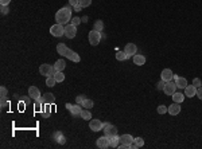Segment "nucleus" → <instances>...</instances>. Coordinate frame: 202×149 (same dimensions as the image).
Listing matches in <instances>:
<instances>
[{
	"label": "nucleus",
	"mask_w": 202,
	"mask_h": 149,
	"mask_svg": "<svg viewBox=\"0 0 202 149\" xmlns=\"http://www.w3.org/2000/svg\"><path fill=\"white\" fill-rule=\"evenodd\" d=\"M197 95H198V98H199V99H202V86L197 89Z\"/></svg>",
	"instance_id": "nucleus-42"
},
{
	"label": "nucleus",
	"mask_w": 202,
	"mask_h": 149,
	"mask_svg": "<svg viewBox=\"0 0 202 149\" xmlns=\"http://www.w3.org/2000/svg\"><path fill=\"white\" fill-rule=\"evenodd\" d=\"M97 146L101 149L108 148V146H109V138H108L105 134L102 137H100V138H97Z\"/></svg>",
	"instance_id": "nucleus-16"
},
{
	"label": "nucleus",
	"mask_w": 202,
	"mask_h": 149,
	"mask_svg": "<svg viewBox=\"0 0 202 149\" xmlns=\"http://www.w3.org/2000/svg\"><path fill=\"white\" fill-rule=\"evenodd\" d=\"M55 83H57V81H55V78H54L53 75H50V77H47V78H46V85H47L49 87H53Z\"/></svg>",
	"instance_id": "nucleus-31"
},
{
	"label": "nucleus",
	"mask_w": 202,
	"mask_h": 149,
	"mask_svg": "<svg viewBox=\"0 0 202 149\" xmlns=\"http://www.w3.org/2000/svg\"><path fill=\"white\" fill-rule=\"evenodd\" d=\"M29 94H30V98H32V99L41 98V92H39V89L37 87V86H30Z\"/></svg>",
	"instance_id": "nucleus-15"
},
{
	"label": "nucleus",
	"mask_w": 202,
	"mask_h": 149,
	"mask_svg": "<svg viewBox=\"0 0 202 149\" xmlns=\"http://www.w3.org/2000/svg\"><path fill=\"white\" fill-rule=\"evenodd\" d=\"M51 71H53V67H51V65L43 63V65H41V67H39V73H41V75L50 77L51 75Z\"/></svg>",
	"instance_id": "nucleus-11"
},
{
	"label": "nucleus",
	"mask_w": 202,
	"mask_h": 149,
	"mask_svg": "<svg viewBox=\"0 0 202 149\" xmlns=\"http://www.w3.org/2000/svg\"><path fill=\"white\" fill-rule=\"evenodd\" d=\"M76 35H77V26L72 24V23L65 26V36H66V38L73 39Z\"/></svg>",
	"instance_id": "nucleus-4"
},
{
	"label": "nucleus",
	"mask_w": 202,
	"mask_h": 149,
	"mask_svg": "<svg viewBox=\"0 0 202 149\" xmlns=\"http://www.w3.org/2000/svg\"><path fill=\"white\" fill-rule=\"evenodd\" d=\"M109 138V146L112 148H117L119 146V143H120V136H112V137H108Z\"/></svg>",
	"instance_id": "nucleus-19"
},
{
	"label": "nucleus",
	"mask_w": 202,
	"mask_h": 149,
	"mask_svg": "<svg viewBox=\"0 0 202 149\" xmlns=\"http://www.w3.org/2000/svg\"><path fill=\"white\" fill-rule=\"evenodd\" d=\"M65 67H66V63H65L62 59H58L57 62H55V65H54V69L57 70V71H63Z\"/></svg>",
	"instance_id": "nucleus-24"
},
{
	"label": "nucleus",
	"mask_w": 202,
	"mask_h": 149,
	"mask_svg": "<svg viewBox=\"0 0 202 149\" xmlns=\"http://www.w3.org/2000/svg\"><path fill=\"white\" fill-rule=\"evenodd\" d=\"M175 85H177V87L178 89H185V87H186L187 85H189V83H187V79L186 78H178L177 81H175Z\"/></svg>",
	"instance_id": "nucleus-22"
},
{
	"label": "nucleus",
	"mask_w": 202,
	"mask_h": 149,
	"mask_svg": "<svg viewBox=\"0 0 202 149\" xmlns=\"http://www.w3.org/2000/svg\"><path fill=\"white\" fill-rule=\"evenodd\" d=\"M193 85L196 86L197 89H198V87H201V86H202L201 79H199V78H194V79H193Z\"/></svg>",
	"instance_id": "nucleus-34"
},
{
	"label": "nucleus",
	"mask_w": 202,
	"mask_h": 149,
	"mask_svg": "<svg viewBox=\"0 0 202 149\" xmlns=\"http://www.w3.org/2000/svg\"><path fill=\"white\" fill-rule=\"evenodd\" d=\"M160 77H162V81H164V82H170V81H173L174 73L171 71L170 69H164L163 71H162Z\"/></svg>",
	"instance_id": "nucleus-12"
},
{
	"label": "nucleus",
	"mask_w": 202,
	"mask_h": 149,
	"mask_svg": "<svg viewBox=\"0 0 202 149\" xmlns=\"http://www.w3.org/2000/svg\"><path fill=\"white\" fill-rule=\"evenodd\" d=\"M0 94H1V97H7V89L4 87V86L0 87Z\"/></svg>",
	"instance_id": "nucleus-40"
},
{
	"label": "nucleus",
	"mask_w": 202,
	"mask_h": 149,
	"mask_svg": "<svg viewBox=\"0 0 202 149\" xmlns=\"http://www.w3.org/2000/svg\"><path fill=\"white\" fill-rule=\"evenodd\" d=\"M50 34L53 36H55V38H59V36L65 35V27H63V24H59V23L53 24L50 27Z\"/></svg>",
	"instance_id": "nucleus-2"
},
{
	"label": "nucleus",
	"mask_w": 202,
	"mask_h": 149,
	"mask_svg": "<svg viewBox=\"0 0 202 149\" xmlns=\"http://www.w3.org/2000/svg\"><path fill=\"white\" fill-rule=\"evenodd\" d=\"M92 4V0H80V6L82 7V8H86V7H89Z\"/></svg>",
	"instance_id": "nucleus-33"
},
{
	"label": "nucleus",
	"mask_w": 202,
	"mask_h": 149,
	"mask_svg": "<svg viewBox=\"0 0 202 149\" xmlns=\"http://www.w3.org/2000/svg\"><path fill=\"white\" fill-rule=\"evenodd\" d=\"M194 95H197V87L194 85H187L186 87H185V97H194Z\"/></svg>",
	"instance_id": "nucleus-13"
},
{
	"label": "nucleus",
	"mask_w": 202,
	"mask_h": 149,
	"mask_svg": "<svg viewBox=\"0 0 202 149\" xmlns=\"http://www.w3.org/2000/svg\"><path fill=\"white\" fill-rule=\"evenodd\" d=\"M84 95H78V97H77L76 98V104H80V105H82V102H84Z\"/></svg>",
	"instance_id": "nucleus-39"
},
{
	"label": "nucleus",
	"mask_w": 202,
	"mask_h": 149,
	"mask_svg": "<svg viewBox=\"0 0 202 149\" xmlns=\"http://www.w3.org/2000/svg\"><path fill=\"white\" fill-rule=\"evenodd\" d=\"M57 141H58V144H65V143H66V140H65V136L62 134V136H61L57 140Z\"/></svg>",
	"instance_id": "nucleus-41"
},
{
	"label": "nucleus",
	"mask_w": 202,
	"mask_h": 149,
	"mask_svg": "<svg viewBox=\"0 0 202 149\" xmlns=\"http://www.w3.org/2000/svg\"><path fill=\"white\" fill-rule=\"evenodd\" d=\"M156 110H158L159 114H166V113H168V108L167 106H164V105H159Z\"/></svg>",
	"instance_id": "nucleus-32"
},
{
	"label": "nucleus",
	"mask_w": 202,
	"mask_h": 149,
	"mask_svg": "<svg viewBox=\"0 0 202 149\" xmlns=\"http://www.w3.org/2000/svg\"><path fill=\"white\" fill-rule=\"evenodd\" d=\"M133 137L131 136V134H123V136H120V143L121 144H132L133 143Z\"/></svg>",
	"instance_id": "nucleus-21"
},
{
	"label": "nucleus",
	"mask_w": 202,
	"mask_h": 149,
	"mask_svg": "<svg viewBox=\"0 0 202 149\" xmlns=\"http://www.w3.org/2000/svg\"><path fill=\"white\" fill-rule=\"evenodd\" d=\"M69 3H70V6H77V4H80V0H69Z\"/></svg>",
	"instance_id": "nucleus-43"
},
{
	"label": "nucleus",
	"mask_w": 202,
	"mask_h": 149,
	"mask_svg": "<svg viewBox=\"0 0 202 149\" xmlns=\"http://www.w3.org/2000/svg\"><path fill=\"white\" fill-rule=\"evenodd\" d=\"M93 30H96V31H98V32L102 31V30H104V23H102V20H96L95 22V28Z\"/></svg>",
	"instance_id": "nucleus-27"
},
{
	"label": "nucleus",
	"mask_w": 202,
	"mask_h": 149,
	"mask_svg": "<svg viewBox=\"0 0 202 149\" xmlns=\"http://www.w3.org/2000/svg\"><path fill=\"white\" fill-rule=\"evenodd\" d=\"M183 99H185V94L183 93H174L173 94V101L177 102V104H181V102H183Z\"/></svg>",
	"instance_id": "nucleus-23"
},
{
	"label": "nucleus",
	"mask_w": 202,
	"mask_h": 149,
	"mask_svg": "<svg viewBox=\"0 0 202 149\" xmlns=\"http://www.w3.org/2000/svg\"><path fill=\"white\" fill-rule=\"evenodd\" d=\"M65 58H67V59L73 60V62H80L81 60V58H80V55L77 54L76 51L70 50V48H66V51H65V55H63Z\"/></svg>",
	"instance_id": "nucleus-9"
},
{
	"label": "nucleus",
	"mask_w": 202,
	"mask_h": 149,
	"mask_svg": "<svg viewBox=\"0 0 202 149\" xmlns=\"http://www.w3.org/2000/svg\"><path fill=\"white\" fill-rule=\"evenodd\" d=\"M164 85H166V82H164V81H160V82H158V85H156V89H158V90H163L164 89Z\"/></svg>",
	"instance_id": "nucleus-37"
},
{
	"label": "nucleus",
	"mask_w": 202,
	"mask_h": 149,
	"mask_svg": "<svg viewBox=\"0 0 202 149\" xmlns=\"http://www.w3.org/2000/svg\"><path fill=\"white\" fill-rule=\"evenodd\" d=\"M168 113H170L171 116H178L181 113V104L174 102L173 105H170V108H168Z\"/></svg>",
	"instance_id": "nucleus-17"
},
{
	"label": "nucleus",
	"mask_w": 202,
	"mask_h": 149,
	"mask_svg": "<svg viewBox=\"0 0 202 149\" xmlns=\"http://www.w3.org/2000/svg\"><path fill=\"white\" fill-rule=\"evenodd\" d=\"M70 20H72V10L69 7H65V8H61V10L57 11V13H55V22L57 23L66 24Z\"/></svg>",
	"instance_id": "nucleus-1"
},
{
	"label": "nucleus",
	"mask_w": 202,
	"mask_h": 149,
	"mask_svg": "<svg viewBox=\"0 0 202 149\" xmlns=\"http://www.w3.org/2000/svg\"><path fill=\"white\" fill-rule=\"evenodd\" d=\"M89 128H90L93 132H100V130L104 129V122H101L100 120H90Z\"/></svg>",
	"instance_id": "nucleus-7"
},
{
	"label": "nucleus",
	"mask_w": 202,
	"mask_h": 149,
	"mask_svg": "<svg viewBox=\"0 0 202 149\" xmlns=\"http://www.w3.org/2000/svg\"><path fill=\"white\" fill-rule=\"evenodd\" d=\"M73 8H74V11H81V10H82V7L80 6V4H77V6H74V7H73Z\"/></svg>",
	"instance_id": "nucleus-45"
},
{
	"label": "nucleus",
	"mask_w": 202,
	"mask_h": 149,
	"mask_svg": "<svg viewBox=\"0 0 202 149\" xmlns=\"http://www.w3.org/2000/svg\"><path fill=\"white\" fill-rule=\"evenodd\" d=\"M143 145H144V140H143L142 137H136V138L133 140V143L131 144V148L138 149V148H142Z\"/></svg>",
	"instance_id": "nucleus-20"
},
{
	"label": "nucleus",
	"mask_w": 202,
	"mask_h": 149,
	"mask_svg": "<svg viewBox=\"0 0 202 149\" xmlns=\"http://www.w3.org/2000/svg\"><path fill=\"white\" fill-rule=\"evenodd\" d=\"M80 117L84 118L85 121H89V120L92 118V113L89 111V109H88V110H82V111H81V114H80Z\"/></svg>",
	"instance_id": "nucleus-26"
},
{
	"label": "nucleus",
	"mask_w": 202,
	"mask_h": 149,
	"mask_svg": "<svg viewBox=\"0 0 202 149\" xmlns=\"http://www.w3.org/2000/svg\"><path fill=\"white\" fill-rule=\"evenodd\" d=\"M42 102H43V105H53L54 102H55V97H54V94H51V93H46V94H43V97H42Z\"/></svg>",
	"instance_id": "nucleus-14"
},
{
	"label": "nucleus",
	"mask_w": 202,
	"mask_h": 149,
	"mask_svg": "<svg viewBox=\"0 0 202 149\" xmlns=\"http://www.w3.org/2000/svg\"><path fill=\"white\" fill-rule=\"evenodd\" d=\"M66 45H65V43H58L57 45V53L58 54H61L63 57V55H65V51H66Z\"/></svg>",
	"instance_id": "nucleus-25"
},
{
	"label": "nucleus",
	"mask_w": 202,
	"mask_h": 149,
	"mask_svg": "<svg viewBox=\"0 0 202 149\" xmlns=\"http://www.w3.org/2000/svg\"><path fill=\"white\" fill-rule=\"evenodd\" d=\"M93 101L92 99H89V98H85L84 99V102H82V108H85V109H90V108H93Z\"/></svg>",
	"instance_id": "nucleus-28"
},
{
	"label": "nucleus",
	"mask_w": 202,
	"mask_h": 149,
	"mask_svg": "<svg viewBox=\"0 0 202 149\" xmlns=\"http://www.w3.org/2000/svg\"><path fill=\"white\" fill-rule=\"evenodd\" d=\"M116 59L120 60V62H123V60L128 59V58H127V54L124 53V51H117L116 53Z\"/></svg>",
	"instance_id": "nucleus-29"
},
{
	"label": "nucleus",
	"mask_w": 202,
	"mask_h": 149,
	"mask_svg": "<svg viewBox=\"0 0 202 149\" xmlns=\"http://www.w3.org/2000/svg\"><path fill=\"white\" fill-rule=\"evenodd\" d=\"M80 23H81V19H80V18H73V20H72V24H74V26H78Z\"/></svg>",
	"instance_id": "nucleus-38"
},
{
	"label": "nucleus",
	"mask_w": 202,
	"mask_h": 149,
	"mask_svg": "<svg viewBox=\"0 0 202 149\" xmlns=\"http://www.w3.org/2000/svg\"><path fill=\"white\" fill-rule=\"evenodd\" d=\"M0 11H1V15H7L8 13V6H1V8H0Z\"/></svg>",
	"instance_id": "nucleus-36"
},
{
	"label": "nucleus",
	"mask_w": 202,
	"mask_h": 149,
	"mask_svg": "<svg viewBox=\"0 0 202 149\" xmlns=\"http://www.w3.org/2000/svg\"><path fill=\"white\" fill-rule=\"evenodd\" d=\"M104 134L107 137H112V136H116L117 134V129L116 126H113V125L108 124V122H104Z\"/></svg>",
	"instance_id": "nucleus-5"
},
{
	"label": "nucleus",
	"mask_w": 202,
	"mask_h": 149,
	"mask_svg": "<svg viewBox=\"0 0 202 149\" xmlns=\"http://www.w3.org/2000/svg\"><path fill=\"white\" fill-rule=\"evenodd\" d=\"M88 38H89V43H90L92 46H97L101 40V32L96 31V30H92V31L89 32Z\"/></svg>",
	"instance_id": "nucleus-3"
},
{
	"label": "nucleus",
	"mask_w": 202,
	"mask_h": 149,
	"mask_svg": "<svg viewBox=\"0 0 202 149\" xmlns=\"http://www.w3.org/2000/svg\"><path fill=\"white\" fill-rule=\"evenodd\" d=\"M178 78H179V75H175V74H174V77H173V79H174V81H177V79H178Z\"/></svg>",
	"instance_id": "nucleus-47"
},
{
	"label": "nucleus",
	"mask_w": 202,
	"mask_h": 149,
	"mask_svg": "<svg viewBox=\"0 0 202 149\" xmlns=\"http://www.w3.org/2000/svg\"><path fill=\"white\" fill-rule=\"evenodd\" d=\"M132 58H133V63L138 65V66H143V65L145 63V57H144V55L135 54Z\"/></svg>",
	"instance_id": "nucleus-18"
},
{
	"label": "nucleus",
	"mask_w": 202,
	"mask_h": 149,
	"mask_svg": "<svg viewBox=\"0 0 202 149\" xmlns=\"http://www.w3.org/2000/svg\"><path fill=\"white\" fill-rule=\"evenodd\" d=\"M54 78H55V81H57V82H63V81H65V74H63V71H58L57 74H55V75H54Z\"/></svg>",
	"instance_id": "nucleus-30"
},
{
	"label": "nucleus",
	"mask_w": 202,
	"mask_h": 149,
	"mask_svg": "<svg viewBox=\"0 0 202 149\" xmlns=\"http://www.w3.org/2000/svg\"><path fill=\"white\" fill-rule=\"evenodd\" d=\"M124 53L127 54V58H131V57H133V55L138 53V47H136L135 43H128V45L125 46Z\"/></svg>",
	"instance_id": "nucleus-10"
},
{
	"label": "nucleus",
	"mask_w": 202,
	"mask_h": 149,
	"mask_svg": "<svg viewBox=\"0 0 202 149\" xmlns=\"http://www.w3.org/2000/svg\"><path fill=\"white\" fill-rule=\"evenodd\" d=\"M11 3V0H0V4L1 6H8Z\"/></svg>",
	"instance_id": "nucleus-44"
},
{
	"label": "nucleus",
	"mask_w": 202,
	"mask_h": 149,
	"mask_svg": "<svg viewBox=\"0 0 202 149\" xmlns=\"http://www.w3.org/2000/svg\"><path fill=\"white\" fill-rule=\"evenodd\" d=\"M62 136V133H61V132H55V133H54V137H55V138H59V137Z\"/></svg>",
	"instance_id": "nucleus-46"
},
{
	"label": "nucleus",
	"mask_w": 202,
	"mask_h": 149,
	"mask_svg": "<svg viewBox=\"0 0 202 149\" xmlns=\"http://www.w3.org/2000/svg\"><path fill=\"white\" fill-rule=\"evenodd\" d=\"M66 109L72 113L73 116H80L82 111V105L76 104V105H72V104H66Z\"/></svg>",
	"instance_id": "nucleus-6"
},
{
	"label": "nucleus",
	"mask_w": 202,
	"mask_h": 149,
	"mask_svg": "<svg viewBox=\"0 0 202 149\" xmlns=\"http://www.w3.org/2000/svg\"><path fill=\"white\" fill-rule=\"evenodd\" d=\"M177 85H175V82H173V81H170V82H166V85H164V89L163 92L166 93L167 95H173L174 93L177 92Z\"/></svg>",
	"instance_id": "nucleus-8"
},
{
	"label": "nucleus",
	"mask_w": 202,
	"mask_h": 149,
	"mask_svg": "<svg viewBox=\"0 0 202 149\" xmlns=\"http://www.w3.org/2000/svg\"><path fill=\"white\" fill-rule=\"evenodd\" d=\"M8 105V102H7V97H1V99H0V106H1V109H4Z\"/></svg>",
	"instance_id": "nucleus-35"
}]
</instances>
